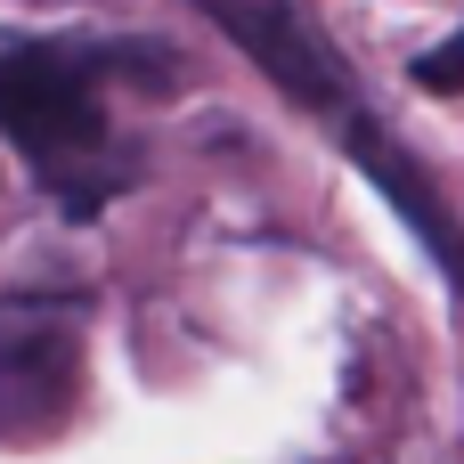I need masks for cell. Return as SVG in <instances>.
Returning <instances> with one entry per match:
<instances>
[{
    "label": "cell",
    "mask_w": 464,
    "mask_h": 464,
    "mask_svg": "<svg viewBox=\"0 0 464 464\" xmlns=\"http://www.w3.org/2000/svg\"><path fill=\"white\" fill-rule=\"evenodd\" d=\"M0 130L33 155V171L90 220L130 171H106V106H98V49L65 41H0Z\"/></svg>",
    "instance_id": "cell-1"
},
{
    "label": "cell",
    "mask_w": 464,
    "mask_h": 464,
    "mask_svg": "<svg viewBox=\"0 0 464 464\" xmlns=\"http://www.w3.org/2000/svg\"><path fill=\"white\" fill-rule=\"evenodd\" d=\"M302 114H326V122H343L351 106H359V73H351V57L318 33V16L302 8V0H196Z\"/></svg>",
    "instance_id": "cell-2"
},
{
    "label": "cell",
    "mask_w": 464,
    "mask_h": 464,
    "mask_svg": "<svg viewBox=\"0 0 464 464\" xmlns=\"http://www.w3.org/2000/svg\"><path fill=\"white\" fill-rule=\"evenodd\" d=\"M334 130H343L351 163H359V171H367V179L383 188V204H392V212H400V220L416 228V245H424V253L440 261V277H449V285L464 294V220L449 212V196L432 188V171H424V163H416V155H408V147H400V139H392V130H383V122L367 114V106H351V114H343Z\"/></svg>",
    "instance_id": "cell-3"
},
{
    "label": "cell",
    "mask_w": 464,
    "mask_h": 464,
    "mask_svg": "<svg viewBox=\"0 0 464 464\" xmlns=\"http://www.w3.org/2000/svg\"><path fill=\"white\" fill-rule=\"evenodd\" d=\"M65 400H73V334L65 326L0 334V424L33 440L65 416Z\"/></svg>",
    "instance_id": "cell-4"
},
{
    "label": "cell",
    "mask_w": 464,
    "mask_h": 464,
    "mask_svg": "<svg viewBox=\"0 0 464 464\" xmlns=\"http://www.w3.org/2000/svg\"><path fill=\"white\" fill-rule=\"evenodd\" d=\"M416 82L432 90V98H449V90H464V24L440 41V49H424L416 57Z\"/></svg>",
    "instance_id": "cell-5"
}]
</instances>
